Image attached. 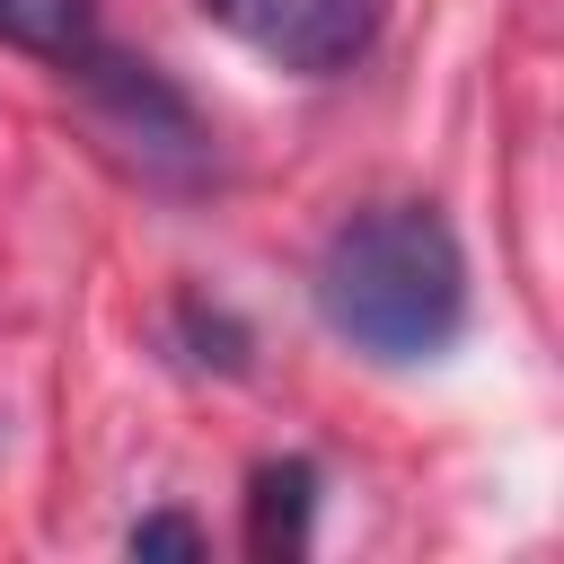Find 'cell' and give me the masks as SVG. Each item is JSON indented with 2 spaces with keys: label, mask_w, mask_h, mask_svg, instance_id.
I'll use <instances>...</instances> for the list:
<instances>
[{
  "label": "cell",
  "mask_w": 564,
  "mask_h": 564,
  "mask_svg": "<svg viewBox=\"0 0 564 564\" xmlns=\"http://www.w3.org/2000/svg\"><path fill=\"white\" fill-rule=\"evenodd\" d=\"M317 308L370 361H441L467 326V256L432 203H370L326 238Z\"/></svg>",
  "instance_id": "cell-1"
},
{
  "label": "cell",
  "mask_w": 564,
  "mask_h": 564,
  "mask_svg": "<svg viewBox=\"0 0 564 564\" xmlns=\"http://www.w3.org/2000/svg\"><path fill=\"white\" fill-rule=\"evenodd\" d=\"M194 9L220 35H238L256 62L300 70V79L352 70L379 35V0H194Z\"/></svg>",
  "instance_id": "cell-2"
},
{
  "label": "cell",
  "mask_w": 564,
  "mask_h": 564,
  "mask_svg": "<svg viewBox=\"0 0 564 564\" xmlns=\"http://www.w3.org/2000/svg\"><path fill=\"white\" fill-rule=\"evenodd\" d=\"M308 502H317V467L308 458H264L256 467V494H247L256 555H300L308 546Z\"/></svg>",
  "instance_id": "cell-3"
},
{
  "label": "cell",
  "mask_w": 564,
  "mask_h": 564,
  "mask_svg": "<svg viewBox=\"0 0 564 564\" xmlns=\"http://www.w3.org/2000/svg\"><path fill=\"white\" fill-rule=\"evenodd\" d=\"M88 18H97V0H0V44L70 62L88 44Z\"/></svg>",
  "instance_id": "cell-4"
},
{
  "label": "cell",
  "mask_w": 564,
  "mask_h": 564,
  "mask_svg": "<svg viewBox=\"0 0 564 564\" xmlns=\"http://www.w3.org/2000/svg\"><path fill=\"white\" fill-rule=\"evenodd\" d=\"M132 555H203V529H194V520H176V511H159V520H141V529H132Z\"/></svg>",
  "instance_id": "cell-5"
}]
</instances>
